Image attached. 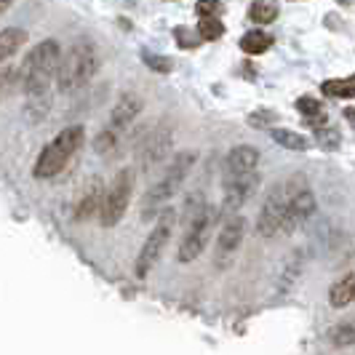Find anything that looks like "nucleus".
Wrapping results in <instances>:
<instances>
[{"label": "nucleus", "instance_id": "nucleus-1", "mask_svg": "<svg viewBox=\"0 0 355 355\" xmlns=\"http://www.w3.org/2000/svg\"><path fill=\"white\" fill-rule=\"evenodd\" d=\"M59 59H62L59 40L46 37L30 49V53L24 56V62L19 67V86L27 96V112L35 121H40L49 112L51 83L56 78V70H59Z\"/></svg>", "mask_w": 355, "mask_h": 355}, {"label": "nucleus", "instance_id": "nucleus-14", "mask_svg": "<svg viewBox=\"0 0 355 355\" xmlns=\"http://www.w3.org/2000/svg\"><path fill=\"white\" fill-rule=\"evenodd\" d=\"M259 166V150L254 144H235L225 158V179L246 177Z\"/></svg>", "mask_w": 355, "mask_h": 355}, {"label": "nucleus", "instance_id": "nucleus-8", "mask_svg": "<svg viewBox=\"0 0 355 355\" xmlns=\"http://www.w3.org/2000/svg\"><path fill=\"white\" fill-rule=\"evenodd\" d=\"M174 227H177V209L168 206V209H163L158 214L153 230L144 238L139 257H137V265H134L137 278H147L155 270V265H158L160 257H163V251L168 246V241H171V235H174Z\"/></svg>", "mask_w": 355, "mask_h": 355}, {"label": "nucleus", "instance_id": "nucleus-25", "mask_svg": "<svg viewBox=\"0 0 355 355\" xmlns=\"http://www.w3.org/2000/svg\"><path fill=\"white\" fill-rule=\"evenodd\" d=\"M118 144H121V137H118L115 131H110V128H102V131H99V137L94 139L96 155H105V158H110V155L118 150Z\"/></svg>", "mask_w": 355, "mask_h": 355}, {"label": "nucleus", "instance_id": "nucleus-13", "mask_svg": "<svg viewBox=\"0 0 355 355\" xmlns=\"http://www.w3.org/2000/svg\"><path fill=\"white\" fill-rule=\"evenodd\" d=\"M144 110V99L139 94H134V91H123L121 96H118V102L115 107L110 110V121H107V128L110 131H115L118 137L123 134L128 125L134 123L139 115H142Z\"/></svg>", "mask_w": 355, "mask_h": 355}, {"label": "nucleus", "instance_id": "nucleus-10", "mask_svg": "<svg viewBox=\"0 0 355 355\" xmlns=\"http://www.w3.org/2000/svg\"><path fill=\"white\" fill-rule=\"evenodd\" d=\"M284 219H286V184L284 182H275L267 193L265 203L259 209L257 216V235L259 238H272L284 230Z\"/></svg>", "mask_w": 355, "mask_h": 355}, {"label": "nucleus", "instance_id": "nucleus-20", "mask_svg": "<svg viewBox=\"0 0 355 355\" xmlns=\"http://www.w3.org/2000/svg\"><path fill=\"white\" fill-rule=\"evenodd\" d=\"M326 339H329L331 347H353L355 345V318L337 320V323L326 331Z\"/></svg>", "mask_w": 355, "mask_h": 355}, {"label": "nucleus", "instance_id": "nucleus-11", "mask_svg": "<svg viewBox=\"0 0 355 355\" xmlns=\"http://www.w3.org/2000/svg\"><path fill=\"white\" fill-rule=\"evenodd\" d=\"M262 184V177L259 171H251L246 177H238V179H225V193H222V211L227 216H235L241 211L246 203H249L254 193L259 190Z\"/></svg>", "mask_w": 355, "mask_h": 355}, {"label": "nucleus", "instance_id": "nucleus-6", "mask_svg": "<svg viewBox=\"0 0 355 355\" xmlns=\"http://www.w3.org/2000/svg\"><path fill=\"white\" fill-rule=\"evenodd\" d=\"M137 190V171L134 168H121L115 177L110 179V184L105 187V198H102V209H99V225L102 227H115L121 225V219L125 216L131 198Z\"/></svg>", "mask_w": 355, "mask_h": 355}, {"label": "nucleus", "instance_id": "nucleus-26", "mask_svg": "<svg viewBox=\"0 0 355 355\" xmlns=\"http://www.w3.org/2000/svg\"><path fill=\"white\" fill-rule=\"evenodd\" d=\"M19 86V67H3L0 70V102Z\"/></svg>", "mask_w": 355, "mask_h": 355}, {"label": "nucleus", "instance_id": "nucleus-9", "mask_svg": "<svg viewBox=\"0 0 355 355\" xmlns=\"http://www.w3.org/2000/svg\"><path fill=\"white\" fill-rule=\"evenodd\" d=\"M246 232H249V225H246V216L235 214V216H227L225 225L219 227V235H216V243H214V267L216 270H227L232 267L238 251L246 241Z\"/></svg>", "mask_w": 355, "mask_h": 355}, {"label": "nucleus", "instance_id": "nucleus-4", "mask_svg": "<svg viewBox=\"0 0 355 355\" xmlns=\"http://www.w3.org/2000/svg\"><path fill=\"white\" fill-rule=\"evenodd\" d=\"M83 142H86V128L83 125H67V128H62L51 142H46V147L40 150L35 166H33L35 179L59 177L72 163V158L80 153Z\"/></svg>", "mask_w": 355, "mask_h": 355}, {"label": "nucleus", "instance_id": "nucleus-3", "mask_svg": "<svg viewBox=\"0 0 355 355\" xmlns=\"http://www.w3.org/2000/svg\"><path fill=\"white\" fill-rule=\"evenodd\" d=\"M99 70V51L89 37H78L67 51H62L56 70V89L62 94L86 89Z\"/></svg>", "mask_w": 355, "mask_h": 355}, {"label": "nucleus", "instance_id": "nucleus-28", "mask_svg": "<svg viewBox=\"0 0 355 355\" xmlns=\"http://www.w3.org/2000/svg\"><path fill=\"white\" fill-rule=\"evenodd\" d=\"M174 35H177V40H179V46H182V49H184V46H187V49H196L198 43H200V37H193V33H190V30H182V27H179Z\"/></svg>", "mask_w": 355, "mask_h": 355}, {"label": "nucleus", "instance_id": "nucleus-24", "mask_svg": "<svg viewBox=\"0 0 355 355\" xmlns=\"http://www.w3.org/2000/svg\"><path fill=\"white\" fill-rule=\"evenodd\" d=\"M225 35V24L219 17H206L198 21V37L200 40H219Z\"/></svg>", "mask_w": 355, "mask_h": 355}, {"label": "nucleus", "instance_id": "nucleus-21", "mask_svg": "<svg viewBox=\"0 0 355 355\" xmlns=\"http://www.w3.org/2000/svg\"><path fill=\"white\" fill-rule=\"evenodd\" d=\"M320 91L331 99H353L355 96V78H329L320 83Z\"/></svg>", "mask_w": 355, "mask_h": 355}, {"label": "nucleus", "instance_id": "nucleus-5", "mask_svg": "<svg viewBox=\"0 0 355 355\" xmlns=\"http://www.w3.org/2000/svg\"><path fill=\"white\" fill-rule=\"evenodd\" d=\"M214 225H216V209L209 203H198L190 206V222H187V230L179 241L177 259L182 265H190L196 262L198 257L206 251V243L211 238Z\"/></svg>", "mask_w": 355, "mask_h": 355}, {"label": "nucleus", "instance_id": "nucleus-18", "mask_svg": "<svg viewBox=\"0 0 355 355\" xmlns=\"http://www.w3.org/2000/svg\"><path fill=\"white\" fill-rule=\"evenodd\" d=\"M302 270H304V251L300 249V251H294V254H288L284 270H281V284H278V291L286 294L288 288H294L297 278L302 275Z\"/></svg>", "mask_w": 355, "mask_h": 355}, {"label": "nucleus", "instance_id": "nucleus-7", "mask_svg": "<svg viewBox=\"0 0 355 355\" xmlns=\"http://www.w3.org/2000/svg\"><path fill=\"white\" fill-rule=\"evenodd\" d=\"M286 184V219H284V230L286 235L297 232L304 222L313 219V214L318 209V200H315V193L310 187V182L304 174H291V177L284 182Z\"/></svg>", "mask_w": 355, "mask_h": 355}, {"label": "nucleus", "instance_id": "nucleus-16", "mask_svg": "<svg viewBox=\"0 0 355 355\" xmlns=\"http://www.w3.org/2000/svg\"><path fill=\"white\" fill-rule=\"evenodd\" d=\"M355 302V270L353 272H345L342 278H337L331 288H329V304L334 310H345L347 304Z\"/></svg>", "mask_w": 355, "mask_h": 355}, {"label": "nucleus", "instance_id": "nucleus-31", "mask_svg": "<svg viewBox=\"0 0 355 355\" xmlns=\"http://www.w3.org/2000/svg\"><path fill=\"white\" fill-rule=\"evenodd\" d=\"M345 118H347L350 123H355V110H353V107H347V110H345Z\"/></svg>", "mask_w": 355, "mask_h": 355}, {"label": "nucleus", "instance_id": "nucleus-2", "mask_svg": "<svg viewBox=\"0 0 355 355\" xmlns=\"http://www.w3.org/2000/svg\"><path fill=\"white\" fill-rule=\"evenodd\" d=\"M196 160H198L196 150H182V153H177L174 158L168 160V166H166V171L160 174V179H155V182L150 184V190L144 193L142 219H158V214L163 211V209H168V203H171L174 196L182 190L187 174L193 171Z\"/></svg>", "mask_w": 355, "mask_h": 355}, {"label": "nucleus", "instance_id": "nucleus-29", "mask_svg": "<svg viewBox=\"0 0 355 355\" xmlns=\"http://www.w3.org/2000/svg\"><path fill=\"white\" fill-rule=\"evenodd\" d=\"M144 59L150 62V67H153V70H158V72H168V70H171V62H168L166 56L160 59V56H153V53H144Z\"/></svg>", "mask_w": 355, "mask_h": 355}, {"label": "nucleus", "instance_id": "nucleus-27", "mask_svg": "<svg viewBox=\"0 0 355 355\" xmlns=\"http://www.w3.org/2000/svg\"><path fill=\"white\" fill-rule=\"evenodd\" d=\"M297 110L302 112L304 118H315V121L323 118V105H320L318 99H313V96H300L297 99Z\"/></svg>", "mask_w": 355, "mask_h": 355}, {"label": "nucleus", "instance_id": "nucleus-30", "mask_svg": "<svg viewBox=\"0 0 355 355\" xmlns=\"http://www.w3.org/2000/svg\"><path fill=\"white\" fill-rule=\"evenodd\" d=\"M318 139L323 144H326V147H334V144L339 142V134H331V131H323V128H320V131H318Z\"/></svg>", "mask_w": 355, "mask_h": 355}, {"label": "nucleus", "instance_id": "nucleus-15", "mask_svg": "<svg viewBox=\"0 0 355 355\" xmlns=\"http://www.w3.org/2000/svg\"><path fill=\"white\" fill-rule=\"evenodd\" d=\"M102 198H105V184H102V179L91 177L89 182H86V187L80 190L78 200H75V222H86V219L99 216Z\"/></svg>", "mask_w": 355, "mask_h": 355}, {"label": "nucleus", "instance_id": "nucleus-23", "mask_svg": "<svg viewBox=\"0 0 355 355\" xmlns=\"http://www.w3.org/2000/svg\"><path fill=\"white\" fill-rule=\"evenodd\" d=\"M278 11H281V8H278L275 3H265V0H259V3H251L249 17H251V21H257V24H270V21H275Z\"/></svg>", "mask_w": 355, "mask_h": 355}, {"label": "nucleus", "instance_id": "nucleus-19", "mask_svg": "<svg viewBox=\"0 0 355 355\" xmlns=\"http://www.w3.org/2000/svg\"><path fill=\"white\" fill-rule=\"evenodd\" d=\"M24 43H27V30H21V27H6V30H0V64L6 59H11Z\"/></svg>", "mask_w": 355, "mask_h": 355}, {"label": "nucleus", "instance_id": "nucleus-22", "mask_svg": "<svg viewBox=\"0 0 355 355\" xmlns=\"http://www.w3.org/2000/svg\"><path fill=\"white\" fill-rule=\"evenodd\" d=\"M270 46H272V37L267 35L265 30H251L241 37V49L249 56H259V53L270 51Z\"/></svg>", "mask_w": 355, "mask_h": 355}, {"label": "nucleus", "instance_id": "nucleus-17", "mask_svg": "<svg viewBox=\"0 0 355 355\" xmlns=\"http://www.w3.org/2000/svg\"><path fill=\"white\" fill-rule=\"evenodd\" d=\"M270 139L278 144V147H284V150H291V153L310 150V139L304 134L294 131V128H284V125H272L270 128Z\"/></svg>", "mask_w": 355, "mask_h": 355}, {"label": "nucleus", "instance_id": "nucleus-12", "mask_svg": "<svg viewBox=\"0 0 355 355\" xmlns=\"http://www.w3.org/2000/svg\"><path fill=\"white\" fill-rule=\"evenodd\" d=\"M171 147H174V131L168 128V125H163V128H153L147 137L142 139L139 144V158H142V166L144 168H158L163 166V160L168 158V153H171Z\"/></svg>", "mask_w": 355, "mask_h": 355}]
</instances>
